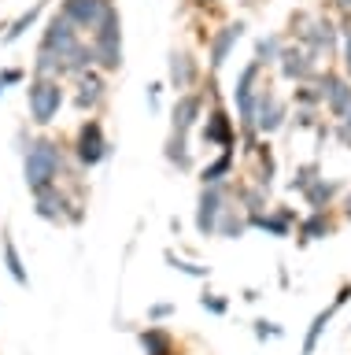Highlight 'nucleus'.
<instances>
[{
  "mask_svg": "<svg viewBox=\"0 0 351 355\" xmlns=\"http://www.w3.org/2000/svg\"><path fill=\"white\" fill-rule=\"evenodd\" d=\"M248 233V215L240 211L233 200L226 204V211H222V218H218V230H215V237H226V241H240Z\"/></svg>",
  "mask_w": 351,
  "mask_h": 355,
  "instance_id": "28",
  "label": "nucleus"
},
{
  "mask_svg": "<svg viewBox=\"0 0 351 355\" xmlns=\"http://www.w3.org/2000/svg\"><path fill=\"white\" fill-rule=\"evenodd\" d=\"M289 122L296 130H314L318 122H322V111H314V107H296L292 115H289Z\"/></svg>",
  "mask_w": 351,
  "mask_h": 355,
  "instance_id": "35",
  "label": "nucleus"
},
{
  "mask_svg": "<svg viewBox=\"0 0 351 355\" xmlns=\"http://www.w3.org/2000/svg\"><path fill=\"white\" fill-rule=\"evenodd\" d=\"M204 82V63L192 49H170L167 55V89L174 96L192 93L196 85Z\"/></svg>",
  "mask_w": 351,
  "mask_h": 355,
  "instance_id": "11",
  "label": "nucleus"
},
{
  "mask_svg": "<svg viewBox=\"0 0 351 355\" xmlns=\"http://www.w3.org/2000/svg\"><path fill=\"white\" fill-rule=\"evenodd\" d=\"M333 137L344 144V148L351 152V107H348V115L340 119V122H333Z\"/></svg>",
  "mask_w": 351,
  "mask_h": 355,
  "instance_id": "39",
  "label": "nucleus"
},
{
  "mask_svg": "<svg viewBox=\"0 0 351 355\" xmlns=\"http://www.w3.org/2000/svg\"><path fill=\"white\" fill-rule=\"evenodd\" d=\"M314 178H322V163H318V159L296 163V171H292V178H289V193H303V189L311 185Z\"/></svg>",
  "mask_w": 351,
  "mask_h": 355,
  "instance_id": "32",
  "label": "nucleus"
},
{
  "mask_svg": "<svg viewBox=\"0 0 351 355\" xmlns=\"http://www.w3.org/2000/svg\"><path fill=\"white\" fill-rule=\"evenodd\" d=\"M292 104L296 107H314V111H322V96H318V89L314 82H300L292 89Z\"/></svg>",
  "mask_w": 351,
  "mask_h": 355,
  "instance_id": "33",
  "label": "nucleus"
},
{
  "mask_svg": "<svg viewBox=\"0 0 351 355\" xmlns=\"http://www.w3.org/2000/svg\"><path fill=\"white\" fill-rule=\"evenodd\" d=\"M196 130H200V141L207 144V148H215V152H229V148H237V141H240L237 119L229 115L226 104H207V111H204V119H200Z\"/></svg>",
  "mask_w": 351,
  "mask_h": 355,
  "instance_id": "9",
  "label": "nucleus"
},
{
  "mask_svg": "<svg viewBox=\"0 0 351 355\" xmlns=\"http://www.w3.org/2000/svg\"><path fill=\"white\" fill-rule=\"evenodd\" d=\"M163 159H167L174 171L189 174L196 159H192V148H189V137H181V133H167V141H163Z\"/></svg>",
  "mask_w": 351,
  "mask_h": 355,
  "instance_id": "27",
  "label": "nucleus"
},
{
  "mask_svg": "<svg viewBox=\"0 0 351 355\" xmlns=\"http://www.w3.org/2000/svg\"><path fill=\"white\" fill-rule=\"evenodd\" d=\"M67 152H71V159L82 166V171H93V166H100L107 155H111V141H107V130H104V122L89 115V119H82L78 126H74V137L67 141Z\"/></svg>",
  "mask_w": 351,
  "mask_h": 355,
  "instance_id": "6",
  "label": "nucleus"
},
{
  "mask_svg": "<svg viewBox=\"0 0 351 355\" xmlns=\"http://www.w3.org/2000/svg\"><path fill=\"white\" fill-rule=\"evenodd\" d=\"M107 4H111V0H60V8H56V11H60V15L67 19L71 26L85 37V33H89L96 22H100V15H104V8H107Z\"/></svg>",
  "mask_w": 351,
  "mask_h": 355,
  "instance_id": "20",
  "label": "nucleus"
},
{
  "mask_svg": "<svg viewBox=\"0 0 351 355\" xmlns=\"http://www.w3.org/2000/svg\"><path fill=\"white\" fill-rule=\"evenodd\" d=\"M204 111H207V100H204L200 89L174 96V107H170V133H181V137H189V133L200 126Z\"/></svg>",
  "mask_w": 351,
  "mask_h": 355,
  "instance_id": "16",
  "label": "nucleus"
},
{
  "mask_svg": "<svg viewBox=\"0 0 351 355\" xmlns=\"http://www.w3.org/2000/svg\"><path fill=\"white\" fill-rule=\"evenodd\" d=\"M218 4H222V0H185V8H192V11H211Z\"/></svg>",
  "mask_w": 351,
  "mask_h": 355,
  "instance_id": "42",
  "label": "nucleus"
},
{
  "mask_svg": "<svg viewBox=\"0 0 351 355\" xmlns=\"http://www.w3.org/2000/svg\"><path fill=\"white\" fill-rule=\"evenodd\" d=\"M251 333H255L259 344H267V340H281L285 326H278V322H270V318H255V322H251Z\"/></svg>",
  "mask_w": 351,
  "mask_h": 355,
  "instance_id": "34",
  "label": "nucleus"
},
{
  "mask_svg": "<svg viewBox=\"0 0 351 355\" xmlns=\"http://www.w3.org/2000/svg\"><path fill=\"white\" fill-rule=\"evenodd\" d=\"M63 107H67V82H60V78H30L26 82L30 126H37V130L56 126Z\"/></svg>",
  "mask_w": 351,
  "mask_h": 355,
  "instance_id": "5",
  "label": "nucleus"
},
{
  "mask_svg": "<svg viewBox=\"0 0 351 355\" xmlns=\"http://www.w3.org/2000/svg\"><path fill=\"white\" fill-rule=\"evenodd\" d=\"M174 311H178L174 304H152L148 307V322H152V326H163L167 318H174Z\"/></svg>",
  "mask_w": 351,
  "mask_h": 355,
  "instance_id": "40",
  "label": "nucleus"
},
{
  "mask_svg": "<svg viewBox=\"0 0 351 355\" xmlns=\"http://www.w3.org/2000/svg\"><path fill=\"white\" fill-rule=\"evenodd\" d=\"M248 159H251L248 182H255L259 189H273V178H278V155H273V144L267 137H259L255 152H251Z\"/></svg>",
  "mask_w": 351,
  "mask_h": 355,
  "instance_id": "21",
  "label": "nucleus"
},
{
  "mask_svg": "<svg viewBox=\"0 0 351 355\" xmlns=\"http://www.w3.org/2000/svg\"><path fill=\"white\" fill-rule=\"evenodd\" d=\"M107 96H111V85H107V74H100L96 67L67 82V104L78 115H100L107 107Z\"/></svg>",
  "mask_w": 351,
  "mask_h": 355,
  "instance_id": "7",
  "label": "nucleus"
},
{
  "mask_svg": "<svg viewBox=\"0 0 351 355\" xmlns=\"http://www.w3.org/2000/svg\"><path fill=\"white\" fill-rule=\"evenodd\" d=\"M229 200H233L229 185H200V193H196V215H192V226L200 237H215L218 218H222Z\"/></svg>",
  "mask_w": 351,
  "mask_h": 355,
  "instance_id": "12",
  "label": "nucleus"
},
{
  "mask_svg": "<svg viewBox=\"0 0 351 355\" xmlns=\"http://www.w3.org/2000/svg\"><path fill=\"white\" fill-rule=\"evenodd\" d=\"M85 44H89L93 52V67L100 74H118L123 71V60H126V49H123V11H118V4L111 0V4L104 8L100 22L85 33Z\"/></svg>",
  "mask_w": 351,
  "mask_h": 355,
  "instance_id": "3",
  "label": "nucleus"
},
{
  "mask_svg": "<svg viewBox=\"0 0 351 355\" xmlns=\"http://www.w3.org/2000/svg\"><path fill=\"white\" fill-rule=\"evenodd\" d=\"M137 344H141V352H145V355H181L174 333L167 326H152V322L137 333Z\"/></svg>",
  "mask_w": 351,
  "mask_h": 355,
  "instance_id": "24",
  "label": "nucleus"
},
{
  "mask_svg": "<svg viewBox=\"0 0 351 355\" xmlns=\"http://www.w3.org/2000/svg\"><path fill=\"white\" fill-rule=\"evenodd\" d=\"M26 82V71L23 67H4V71H0V100H4V93L12 85H23Z\"/></svg>",
  "mask_w": 351,
  "mask_h": 355,
  "instance_id": "38",
  "label": "nucleus"
},
{
  "mask_svg": "<svg viewBox=\"0 0 351 355\" xmlns=\"http://www.w3.org/2000/svg\"><path fill=\"white\" fill-rule=\"evenodd\" d=\"M296 222H300V215H296L292 207L270 204L267 211H255V215H248V230H262L267 237H292Z\"/></svg>",
  "mask_w": 351,
  "mask_h": 355,
  "instance_id": "17",
  "label": "nucleus"
},
{
  "mask_svg": "<svg viewBox=\"0 0 351 355\" xmlns=\"http://www.w3.org/2000/svg\"><path fill=\"white\" fill-rule=\"evenodd\" d=\"M45 8H48V0H34V4H30V8L23 11V15H15L12 22H8V30L0 33V41H4V44H15V41H23L26 33L37 26V19L45 15Z\"/></svg>",
  "mask_w": 351,
  "mask_h": 355,
  "instance_id": "26",
  "label": "nucleus"
},
{
  "mask_svg": "<svg viewBox=\"0 0 351 355\" xmlns=\"http://www.w3.org/2000/svg\"><path fill=\"white\" fill-rule=\"evenodd\" d=\"M336 71L351 82V33H340V49H336Z\"/></svg>",
  "mask_w": 351,
  "mask_h": 355,
  "instance_id": "37",
  "label": "nucleus"
},
{
  "mask_svg": "<svg viewBox=\"0 0 351 355\" xmlns=\"http://www.w3.org/2000/svg\"><path fill=\"white\" fill-rule=\"evenodd\" d=\"M281 44H285V33H267V37H259V41H255V52H251V60H255L262 71H267V67L278 63Z\"/></svg>",
  "mask_w": 351,
  "mask_h": 355,
  "instance_id": "29",
  "label": "nucleus"
},
{
  "mask_svg": "<svg viewBox=\"0 0 351 355\" xmlns=\"http://www.w3.org/2000/svg\"><path fill=\"white\" fill-rule=\"evenodd\" d=\"M163 89H167V82H148V89H145L148 111H159L163 107Z\"/></svg>",
  "mask_w": 351,
  "mask_h": 355,
  "instance_id": "41",
  "label": "nucleus"
},
{
  "mask_svg": "<svg viewBox=\"0 0 351 355\" xmlns=\"http://www.w3.org/2000/svg\"><path fill=\"white\" fill-rule=\"evenodd\" d=\"M314 89H318V96H322V115H329V122H340L348 115V107H351V82L336 71V67L318 71Z\"/></svg>",
  "mask_w": 351,
  "mask_h": 355,
  "instance_id": "10",
  "label": "nucleus"
},
{
  "mask_svg": "<svg viewBox=\"0 0 351 355\" xmlns=\"http://www.w3.org/2000/svg\"><path fill=\"white\" fill-rule=\"evenodd\" d=\"M278 74L285 78V82H292V85H300V82H314L318 71H322V63L314 60L311 52L303 49V44H296V41H285L281 44V52H278Z\"/></svg>",
  "mask_w": 351,
  "mask_h": 355,
  "instance_id": "15",
  "label": "nucleus"
},
{
  "mask_svg": "<svg viewBox=\"0 0 351 355\" xmlns=\"http://www.w3.org/2000/svg\"><path fill=\"white\" fill-rule=\"evenodd\" d=\"M336 215H333V207H325V211H307V215H300V222H296V244L300 248H307V244H314V241H325V237H333L336 233Z\"/></svg>",
  "mask_w": 351,
  "mask_h": 355,
  "instance_id": "19",
  "label": "nucleus"
},
{
  "mask_svg": "<svg viewBox=\"0 0 351 355\" xmlns=\"http://www.w3.org/2000/svg\"><path fill=\"white\" fill-rule=\"evenodd\" d=\"M340 218H344V222H351V189H344V196H340Z\"/></svg>",
  "mask_w": 351,
  "mask_h": 355,
  "instance_id": "44",
  "label": "nucleus"
},
{
  "mask_svg": "<svg viewBox=\"0 0 351 355\" xmlns=\"http://www.w3.org/2000/svg\"><path fill=\"white\" fill-rule=\"evenodd\" d=\"M237 178V148L215 152L211 159L200 166V185H229Z\"/></svg>",
  "mask_w": 351,
  "mask_h": 355,
  "instance_id": "23",
  "label": "nucleus"
},
{
  "mask_svg": "<svg viewBox=\"0 0 351 355\" xmlns=\"http://www.w3.org/2000/svg\"><path fill=\"white\" fill-rule=\"evenodd\" d=\"M67 166H71L67 141L37 133L23 152V182H26L30 193H34V189H45V185H56V182H63Z\"/></svg>",
  "mask_w": 351,
  "mask_h": 355,
  "instance_id": "2",
  "label": "nucleus"
},
{
  "mask_svg": "<svg viewBox=\"0 0 351 355\" xmlns=\"http://www.w3.org/2000/svg\"><path fill=\"white\" fill-rule=\"evenodd\" d=\"M285 41L303 44L318 63L322 60L329 63V60H336V49H340V26H336V19L329 15V11L300 8V11L289 15V22H285Z\"/></svg>",
  "mask_w": 351,
  "mask_h": 355,
  "instance_id": "1",
  "label": "nucleus"
},
{
  "mask_svg": "<svg viewBox=\"0 0 351 355\" xmlns=\"http://www.w3.org/2000/svg\"><path fill=\"white\" fill-rule=\"evenodd\" d=\"M248 22L244 19H226L222 26L211 30V37H207V74H218L226 67V60L233 55V49L240 44V37H244Z\"/></svg>",
  "mask_w": 351,
  "mask_h": 355,
  "instance_id": "13",
  "label": "nucleus"
},
{
  "mask_svg": "<svg viewBox=\"0 0 351 355\" xmlns=\"http://www.w3.org/2000/svg\"><path fill=\"white\" fill-rule=\"evenodd\" d=\"M289 115H292L289 100L273 89L270 78H262V85L255 93V111H251V126H255V133H259V137H270V133L285 130V126H289Z\"/></svg>",
  "mask_w": 351,
  "mask_h": 355,
  "instance_id": "8",
  "label": "nucleus"
},
{
  "mask_svg": "<svg viewBox=\"0 0 351 355\" xmlns=\"http://www.w3.org/2000/svg\"><path fill=\"white\" fill-rule=\"evenodd\" d=\"M37 44H41V49H48V52H56V55H60V63H67L71 55L85 44V37L71 26L67 19L60 15V11H52L48 22L41 26V41H37Z\"/></svg>",
  "mask_w": 351,
  "mask_h": 355,
  "instance_id": "14",
  "label": "nucleus"
},
{
  "mask_svg": "<svg viewBox=\"0 0 351 355\" xmlns=\"http://www.w3.org/2000/svg\"><path fill=\"white\" fill-rule=\"evenodd\" d=\"M351 300V282H344L336 288V296H333V304L329 307H322L318 315L311 318V326H307V337H303V348H300V355H314L318 352V344H322V337H325V329H329V322H333V315L340 307H344Z\"/></svg>",
  "mask_w": 351,
  "mask_h": 355,
  "instance_id": "18",
  "label": "nucleus"
},
{
  "mask_svg": "<svg viewBox=\"0 0 351 355\" xmlns=\"http://www.w3.org/2000/svg\"><path fill=\"white\" fill-rule=\"evenodd\" d=\"M60 71H63L60 55H56V52H48V49H41V44H37L34 60H30V78H60Z\"/></svg>",
  "mask_w": 351,
  "mask_h": 355,
  "instance_id": "30",
  "label": "nucleus"
},
{
  "mask_svg": "<svg viewBox=\"0 0 351 355\" xmlns=\"http://www.w3.org/2000/svg\"><path fill=\"white\" fill-rule=\"evenodd\" d=\"M0 259H4V270H8V277H12L19 288H26V285H30V274H26L23 252H19V244H15V237H12V230L0 233Z\"/></svg>",
  "mask_w": 351,
  "mask_h": 355,
  "instance_id": "25",
  "label": "nucleus"
},
{
  "mask_svg": "<svg viewBox=\"0 0 351 355\" xmlns=\"http://www.w3.org/2000/svg\"><path fill=\"white\" fill-rule=\"evenodd\" d=\"M34 200V215L48 226H82L85 222V200L82 196H71L67 185H45V189H34L30 193Z\"/></svg>",
  "mask_w": 351,
  "mask_h": 355,
  "instance_id": "4",
  "label": "nucleus"
},
{
  "mask_svg": "<svg viewBox=\"0 0 351 355\" xmlns=\"http://www.w3.org/2000/svg\"><path fill=\"white\" fill-rule=\"evenodd\" d=\"M163 259H167V266L170 270H178V274H185V277H196V282H204V277H211V266H204V263H192V259H181L178 252H163Z\"/></svg>",
  "mask_w": 351,
  "mask_h": 355,
  "instance_id": "31",
  "label": "nucleus"
},
{
  "mask_svg": "<svg viewBox=\"0 0 351 355\" xmlns=\"http://www.w3.org/2000/svg\"><path fill=\"white\" fill-rule=\"evenodd\" d=\"M329 8H333V11H329V15H351V0H329Z\"/></svg>",
  "mask_w": 351,
  "mask_h": 355,
  "instance_id": "43",
  "label": "nucleus"
},
{
  "mask_svg": "<svg viewBox=\"0 0 351 355\" xmlns=\"http://www.w3.org/2000/svg\"><path fill=\"white\" fill-rule=\"evenodd\" d=\"M200 307L207 311V315H229V296H222V293H204L200 296Z\"/></svg>",
  "mask_w": 351,
  "mask_h": 355,
  "instance_id": "36",
  "label": "nucleus"
},
{
  "mask_svg": "<svg viewBox=\"0 0 351 355\" xmlns=\"http://www.w3.org/2000/svg\"><path fill=\"white\" fill-rule=\"evenodd\" d=\"M30 141H34V133H30L26 126H23V130L15 133V148H19V152H26V144H30Z\"/></svg>",
  "mask_w": 351,
  "mask_h": 355,
  "instance_id": "45",
  "label": "nucleus"
},
{
  "mask_svg": "<svg viewBox=\"0 0 351 355\" xmlns=\"http://www.w3.org/2000/svg\"><path fill=\"white\" fill-rule=\"evenodd\" d=\"M303 204H307V211H325V207H336V200L344 196V182H336V178H314L311 185L303 189Z\"/></svg>",
  "mask_w": 351,
  "mask_h": 355,
  "instance_id": "22",
  "label": "nucleus"
}]
</instances>
